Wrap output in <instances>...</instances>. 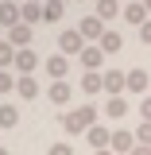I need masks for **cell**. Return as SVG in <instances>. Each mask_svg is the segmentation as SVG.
Returning <instances> with one entry per match:
<instances>
[{"label": "cell", "instance_id": "cell-27", "mask_svg": "<svg viewBox=\"0 0 151 155\" xmlns=\"http://www.w3.org/2000/svg\"><path fill=\"white\" fill-rule=\"evenodd\" d=\"M51 155H74V147H70V143H54V147H51Z\"/></svg>", "mask_w": 151, "mask_h": 155}, {"label": "cell", "instance_id": "cell-11", "mask_svg": "<svg viewBox=\"0 0 151 155\" xmlns=\"http://www.w3.org/2000/svg\"><path fill=\"white\" fill-rule=\"evenodd\" d=\"M120 16L128 19V23H136V27H143V23H147V8H143V0H136V4H124Z\"/></svg>", "mask_w": 151, "mask_h": 155}, {"label": "cell", "instance_id": "cell-33", "mask_svg": "<svg viewBox=\"0 0 151 155\" xmlns=\"http://www.w3.org/2000/svg\"><path fill=\"white\" fill-rule=\"evenodd\" d=\"M0 155H8V151H4V147H0Z\"/></svg>", "mask_w": 151, "mask_h": 155}, {"label": "cell", "instance_id": "cell-12", "mask_svg": "<svg viewBox=\"0 0 151 155\" xmlns=\"http://www.w3.org/2000/svg\"><path fill=\"white\" fill-rule=\"evenodd\" d=\"M8 43H12L16 51H23V47H31V27H27V23H16V27L8 31Z\"/></svg>", "mask_w": 151, "mask_h": 155}, {"label": "cell", "instance_id": "cell-32", "mask_svg": "<svg viewBox=\"0 0 151 155\" xmlns=\"http://www.w3.org/2000/svg\"><path fill=\"white\" fill-rule=\"evenodd\" d=\"M31 4H43V0H31Z\"/></svg>", "mask_w": 151, "mask_h": 155}, {"label": "cell", "instance_id": "cell-5", "mask_svg": "<svg viewBox=\"0 0 151 155\" xmlns=\"http://www.w3.org/2000/svg\"><path fill=\"white\" fill-rule=\"evenodd\" d=\"M47 74H51V81H66L70 58H66V54H51V58H47Z\"/></svg>", "mask_w": 151, "mask_h": 155}, {"label": "cell", "instance_id": "cell-9", "mask_svg": "<svg viewBox=\"0 0 151 155\" xmlns=\"http://www.w3.org/2000/svg\"><path fill=\"white\" fill-rule=\"evenodd\" d=\"M105 93H113V97H120V89H128V74H120V70H105Z\"/></svg>", "mask_w": 151, "mask_h": 155}, {"label": "cell", "instance_id": "cell-3", "mask_svg": "<svg viewBox=\"0 0 151 155\" xmlns=\"http://www.w3.org/2000/svg\"><path fill=\"white\" fill-rule=\"evenodd\" d=\"M132 147H136V132H128V128H116L113 140H109V151H113V155H132Z\"/></svg>", "mask_w": 151, "mask_h": 155}, {"label": "cell", "instance_id": "cell-20", "mask_svg": "<svg viewBox=\"0 0 151 155\" xmlns=\"http://www.w3.org/2000/svg\"><path fill=\"white\" fill-rule=\"evenodd\" d=\"M77 89H81V93H101V89H105V78L89 70V74L81 78V85H77Z\"/></svg>", "mask_w": 151, "mask_h": 155}, {"label": "cell", "instance_id": "cell-29", "mask_svg": "<svg viewBox=\"0 0 151 155\" xmlns=\"http://www.w3.org/2000/svg\"><path fill=\"white\" fill-rule=\"evenodd\" d=\"M132 155H151V147H143V143H136V147H132Z\"/></svg>", "mask_w": 151, "mask_h": 155}, {"label": "cell", "instance_id": "cell-18", "mask_svg": "<svg viewBox=\"0 0 151 155\" xmlns=\"http://www.w3.org/2000/svg\"><path fill=\"white\" fill-rule=\"evenodd\" d=\"M62 0H43V23H58L62 19Z\"/></svg>", "mask_w": 151, "mask_h": 155}, {"label": "cell", "instance_id": "cell-34", "mask_svg": "<svg viewBox=\"0 0 151 155\" xmlns=\"http://www.w3.org/2000/svg\"><path fill=\"white\" fill-rule=\"evenodd\" d=\"M0 31H4V27H0Z\"/></svg>", "mask_w": 151, "mask_h": 155}, {"label": "cell", "instance_id": "cell-6", "mask_svg": "<svg viewBox=\"0 0 151 155\" xmlns=\"http://www.w3.org/2000/svg\"><path fill=\"white\" fill-rule=\"evenodd\" d=\"M39 66V54L31 51V47H23V51H16V70H19V78H31V70Z\"/></svg>", "mask_w": 151, "mask_h": 155}, {"label": "cell", "instance_id": "cell-1", "mask_svg": "<svg viewBox=\"0 0 151 155\" xmlns=\"http://www.w3.org/2000/svg\"><path fill=\"white\" fill-rule=\"evenodd\" d=\"M93 124H97V109H93V105L70 109V113H66V120H62V128H66L70 136H77V132H89Z\"/></svg>", "mask_w": 151, "mask_h": 155}, {"label": "cell", "instance_id": "cell-13", "mask_svg": "<svg viewBox=\"0 0 151 155\" xmlns=\"http://www.w3.org/2000/svg\"><path fill=\"white\" fill-rule=\"evenodd\" d=\"M89 143H93L97 151H109V140H113V132H109V128H105V124H93V128H89Z\"/></svg>", "mask_w": 151, "mask_h": 155}, {"label": "cell", "instance_id": "cell-31", "mask_svg": "<svg viewBox=\"0 0 151 155\" xmlns=\"http://www.w3.org/2000/svg\"><path fill=\"white\" fill-rule=\"evenodd\" d=\"M93 155H113V151H93Z\"/></svg>", "mask_w": 151, "mask_h": 155}, {"label": "cell", "instance_id": "cell-21", "mask_svg": "<svg viewBox=\"0 0 151 155\" xmlns=\"http://www.w3.org/2000/svg\"><path fill=\"white\" fill-rule=\"evenodd\" d=\"M128 89L132 93H147V70H128Z\"/></svg>", "mask_w": 151, "mask_h": 155}, {"label": "cell", "instance_id": "cell-17", "mask_svg": "<svg viewBox=\"0 0 151 155\" xmlns=\"http://www.w3.org/2000/svg\"><path fill=\"white\" fill-rule=\"evenodd\" d=\"M16 93L23 97V101H35L39 97V81L35 78H16Z\"/></svg>", "mask_w": 151, "mask_h": 155}, {"label": "cell", "instance_id": "cell-16", "mask_svg": "<svg viewBox=\"0 0 151 155\" xmlns=\"http://www.w3.org/2000/svg\"><path fill=\"white\" fill-rule=\"evenodd\" d=\"M105 116H109V120H124V116H128V101H124V97H109Z\"/></svg>", "mask_w": 151, "mask_h": 155}, {"label": "cell", "instance_id": "cell-23", "mask_svg": "<svg viewBox=\"0 0 151 155\" xmlns=\"http://www.w3.org/2000/svg\"><path fill=\"white\" fill-rule=\"evenodd\" d=\"M4 66H16V47L8 43V39H0V70Z\"/></svg>", "mask_w": 151, "mask_h": 155}, {"label": "cell", "instance_id": "cell-14", "mask_svg": "<svg viewBox=\"0 0 151 155\" xmlns=\"http://www.w3.org/2000/svg\"><path fill=\"white\" fill-rule=\"evenodd\" d=\"M19 16H23V23H27V27H35V23H43V4L23 0V4H19Z\"/></svg>", "mask_w": 151, "mask_h": 155}, {"label": "cell", "instance_id": "cell-10", "mask_svg": "<svg viewBox=\"0 0 151 155\" xmlns=\"http://www.w3.org/2000/svg\"><path fill=\"white\" fill-rule=\"evenodd\" d=\"M77 58H81V66H85V74H89V70L97 74V70H101V62H105V51H101V47H85V51H81Z\"/></svg>", "mask_w": 151, "mask_h": 155}, {"label": "cell", "instance_id": "cell-19", "mask_svg": "<svg viewBox=\"0 0 151 155\" xmlns=\"http://www.w3.org/2000/svg\"><path fill=\"white\" fill-rule=\"evenodd\" d=\"M124 8H120V0H97V19H113L120 16Z\"/></svg>", "mask_w": 151, "mask_h": 155}, {"label": "cell", "instance_id": "cell-28", "mask_svg": "<svg viewBox=\"0 0 151 155\" xmlns=\"http://www.w3.org/2000/svg\"><path fill=\"white\" fill-rule=\"evenodd\" d=\"M140 43H147V47H151V19L143 23V27H140Z\"/></svg>", "mask_w": 151, "mask_h": 155}, {"label": "cell", "instance_id": "cell-2", "mask_svg": "<svg viewBox=\"0 0 151 155\" xmlns=\"http://www.w3.org/2000/svg\"><path fill=\"white\" fill-rule=\"evenodd\" d=\"M81 51H85V39H81L77 27H70V31L58 35V54H81Z\"/></svg>", "mask_w": 151, "mask_h": 155}, {"label": "cell", "instance_id": "cell-24", "mask_svg": "<svg viewBox=\"0 0 151 155\" xmlns=\"http://www.w3.org/2000/svg\"><path fill=\"white\" fill-rule=\"evenodd\" d=\"M136 143H143V147H151V120H143V124L136 128Z\"/></svg>", "mask_w": 151, "mask_h": 155}, {"label": "cell", "instance_id": "cell-4", "mask_svg": "<svg viewBox=\"0 0 151 155\" xmlns=\"http://www.w3.org/2000/svg\"><path fill=\"white\" fill-rule=\"evenodd\" d=\"M70 93H74L70 81H51V85H47V97H51V105H58V109L70 105Z\"/></svg>", "mask_w": 151, "mask_h": 155}, {"label": "cell", "instance_id": "cell-30", "mask_svg": "<svg viewBox=\"0 0 151 155\" xmlns=\"http://www.w3.org/2000/svg\"><path fill=\"white\" fill-rule=\"evenodd\" d=\"M143 8H147V12H151V0H143Z\"/></svg>", "mask_w": 151, "mask_h": 155}, {"label": "cell", "instance_id": "cell-25", "mask_svg": "<svg viewBox=\"0 0 151 155\" xmlns=\"http://www.w3.org/2000/svg\"><path fill=\"white\" fill-rule=\"evenodd\" d=\"M12 89H16V78L8 70H0V93H12Z\"/></svg>", "mask_w": 151, "mask_h": 155}, {"label": "cell", "instance_id": "cell-15", "mask_svg": "<svg viewBox=\"0 0 151 155\" xmlns=\"http://www.w3.org/2000/svg\"><path fill=\"white\" fill-rule=\"evenodd\" d=\"M97 47H101V51H105V58H109V54H116V51L124 47V39H120V31H113V27H109V31L101 35V43H97Z\"/></svg>", "mask_w": 151, "mask_h": 155}, {"label": "cell", "instance_id": "cell-7", "mask_svg": "<svg viewBox=\"0 0 151 155\" xmlns=\"http://www.w3.org/2000/svg\"><path fill=\"white\" fill-rule=\"evenodd\" d=\"M16 23H23V16H19V4H12V0H0V27H16Z\"/></svg>", "mask_w": 151, "mask_h": 155}, {"label": "cell", "instance_id": "cell-8", "mask_svg": "<svg viewBox=\"0 0 151 155\" xmlns=\"http://www.w3.org/2000/svg\"><path fill=\"white\" fill-rule=\"evenodd\" d=\"M77 31H81V39H101L109 27H105V19H97V16H85L81 23H77Z\"/></svg>", "mask_w": 151, "mask_h": 155}, {"label": "cell", "instance_id": "cell-26", "mask_svg": "<svg viewBox=\"0 0 151 155\" xmlns=\"http://www.w3.org/2000/svg\"><path fill=\"white\" fill-rule=\"evenodd\" d=\"M140 116H143V120H151V97H143V101H140Z\"/></svg>", "mask_w": 151, "mask_h": 155}, {"label": "cell", "instance_id": "cell-22", "mask_svg": "<svg viewBox=\"0 0 151 155\" xmlns=\"http://www.w3.org/2000/svg\"><path fill=\"white\" fill-rule=\"evenodd\" d=\"M19 124V109L16 105H0V128H16Z\"/></svg>", "mask_w": 151, "mask_h": 155}]
</instances>
